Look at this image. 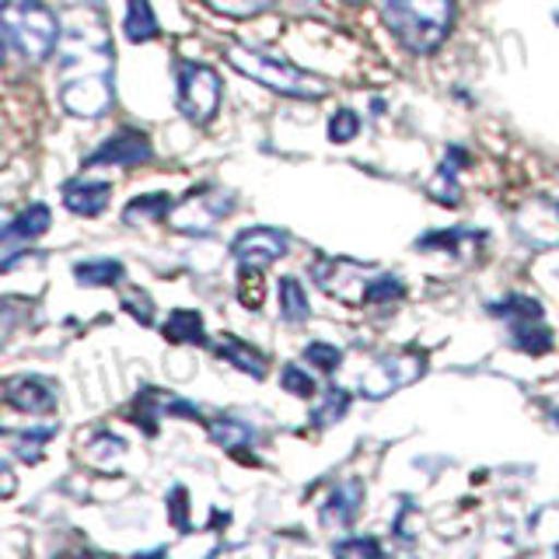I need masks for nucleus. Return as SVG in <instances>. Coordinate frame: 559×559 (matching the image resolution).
<instances>
[{
  "label": "nucleus",
  "mask_w": 559,
  "mask_h": 559,
  "mask_svg": "<svg viewBox=\"0 0 559 559\" xmlns=\"http://www.w3.org/2000/svg\"><path fill=\"white\" fill-rule=\"evenodd\" d=\"M60 102L70 116L95 119L112 105V57L102 28H74L63 46Z\"/></svg>",
  "instance_id": "f257e3e1"
},
{
  "label": "nucleus",
  "mask_w": 559,
  "mask_h": 559,
  "mask_svg": "<svg viewBox=\"0 0 559 559\" xmlns=\"http://www.w3.org/2000/svg\"><path fill=\"white\" fill-rule=\"evenodd\" d=\"M49 206H43V203H35V206H28L25 214H17V217H11L8 221V227H4V241H32V238H39V235H46L49 231Z\"/></svg>",
  "instance_id": "2eb2a0df"
},
{
  "label": "nucleus",
  "mask_w": 559,
  "mask_h": 559,
  "mask_svg": "<svg viewBox=\"0 0 559 559\" xmlns=\"http://www.w3.org/2000/svg\"><path fill=\"white\" fill-rule=\"evenodd\" d=\"M424 374V360L419 357H389V360H378L371 371L364 374L360 381V392L381 399V395H392L395 389H402L406 381H416Z\"/></svg>",
  "instance_id": "9d476101"
},
{
  "label": "nucleus",
  "mask_w": 559,
  "mask_h": 559,
  "mask_svg": "<svg viewBox=\"0 0 559 559\" xmlns=\"http://www.w3.org/2000/svg\"><path fill=\"white\" fill-rule=\"evenodd\" d=\"M231 206H235V197L227 189H192L189 197L171 203L168 221L175 231L203 235V231H214L217 221L231 214Z\"/></svg>",
  "instance_id": "423d86ee"
},
{
  "label": "nucleus",
  "mask_w": 559,
  "mask_h": 559,
  "mask_svg": "<svg viewBox=\"0 0 559 559\" xmlns=\"http://www.w3.org/2000/svg\"><path fill=\"white\" fill-rule=\"evenodd\" d=\"M280 381H284V389L294 392V395H305V399L314 395V381H311L297 364H287V367H284V378H280Z\"/></svg>",
  "instance_id": "bb28decb"
},
{
  "label": "nucleus",
  "mask_w": 559,
  "mask_h": 559,
  "mask_svg": "<svg viewBox=\"0 0 559 559\" xmlns=\"http://www.w3.org/2000/svg\"><path fill=\"white\" fill-rule=\"evenodd\" d=\"M346 406H349V395L343 389H329L325 402L314 409V419H319V424H336V419L346 413Z\"/></svg>",
  "instance_id": "393cba45"
},
{
  "label": "nucleus",
  "mask_w": 559,
  "mask_h": 559,
  "mask_svg": "<svg viewBox=\"0 0 559 559\" xmlns=\"http://www.w3.org/2000/svg\"><path fill=\"white\" fill-rule=\"evenodd\" d=\"M336 552H340V556H346V552L374 556V552H378V546H374V542H340V546H336Z\"/></svg>",
  "instance_id": "7c9ffc66"
},
{
  "label": "nucleus",
  "mask_w": 559,
  "mask_h": 559,
  "mask_svg": "<svg viewBox=\"0 0 559 559\" xmlns=\"http://www.w3.org/2000/svg\"><path fill=\"white\" fill-rule=\"evenodd\" d=\"M280 308H284V319L287 322H305L308 319V294L305 287L297 284L294 276H284L280 280Z\"/></svg>",
  "instance_id": "412c9836"
},
{
  "label": "nucleus",
  "mask_w": 559,
  "mask_h": 559,
  "mask_svg": "<svg viewBox=\"0 0 559 559\" xmlns=\"http://www.w3.org/2000/svg\"><path fill=\"white\" fill-rule=\"evenodd\" d=\"M311 273L314 284L343 305H389L402 297L399 276H389L354 259H319Z\"/></svg>",
  "instance_id": "f03ea898"
},
{
  "label": "nucleus",
  "mask_w": 559,
  "mask_h": 559,
  "mask_svg": "<svg viewBox=\"0 0 559 559\" xmlns=\"http://www.w3.org/2000/svg\"><path fill=\"white\" fill-rule=\"evenodd\" d=\"M227 63H231L238 74L252 78L262 87H270V92L287 95V98L311 102V98H322L329 92L322 78H314V74H308V70L294 67V63L280 60V57H270V52H262V49L231 46V49H227Z\"/></svg>",
  "instance_id": "39448f33"
},
{
  "label": "nucleus",
  "mask_w": 559,
  "mask_h": 559,
  "mask_svg": "<svg viewBox=\"0 0 559 559\" xmlns=\"http://www.w3.org/2000/svg\"><path fill=\"white\" fill-rule=\"evenodd\" d=\"M0 35L25 60H46L60 46V17L43 0H4L0 4Z\"/></svg>",
  "instance_id": "7ed1b4c3"
},
{
  "label": "nucleus",
  "mask_w": 559,
  "mask_h": 559,
  "mask_svg": "<svg viewBox=\"0 0 559 559\" xmlns=\"http://www.w3.org/2000/svg\"><path fill=\"white\" fill-rule=\"evenodd\" d=\"M168 210H171V197H168V192H147V197H136L127 210H122V217H127V224L140 227V224L165 221Z\"/></svg>",
  "instance_id": "a211bd4d"
},
{
  "label": "nucleus",
  "mask_w": 559,
  "mask_h": 559,
  "mask_svg": "<svg viewBox=\"0 0 559 559\" xmlns=\"http://www.w3.org/2000/svg\"><path fill=\"white\" fill-rule=\"evenodd\" d=\"M122 301H127L133 319H140V322H151L154 319V301H151L144 290H127V294H122Z\"/></svg>",
  "instance_id": "c85d7f7f"
},
{
  "label": "nucleus",
  "mask_w": 559,
  "mask_h": 559,
  "mask_svg": "<svg viewBox=\"0 0 559 559\" xmlns=\"http://www.w3.org/2000/svg\"><path fill=\"white\" fill-rule=\"evenodd\" d=\"M238 297H241V305H249V308L262 305V266H241Z\"/></svg>",
  "instance_id": "5701e85b"
},
{
  "label": "nucleus",
  "mask_w": 559,
  "mask_h": 559,
  "mask_svg": "<svg viewBox=\"0 0 559 559\" xmlns=\"http://www.w3.org/2000/svg\"><path fill=\"white\" fill-rule=\"evenodd\" d=\"M305 360L319 367V371H329V374H332V371L340 367L343 354H340L336 346H329V343H311V346L305 349Z\"/></svg>",
  "instance_id": "a878e982"
},
{
  "label": "nucleus",
  "mask_w": 559,
  "mask_h": 559,
  "mask_svg": "<svg viewBox=\"0 0 559 559\" xmlns=\"http://www.w3.org/2000/svg\"><path fill=\"white\" fill-rule=\"evenodd\" d=\"M518 235L535 249H559V200L535 197L518 210Z\"/></svg>",
  "instance_id": "6e6552de"
},
{
  "label": "nucleus",
  "mask_w": 559,
  "mask_h": 559,
  "mask_svg": "<svg viewBox=\"0 0 559 559\" xmlns=\"http://www.w3.org/2000/svg\"><path fill=\"white\" fill-rule=\"evenodd\" d=\"M122 35L130 43H147L157 35V17L147 0H127V17H122Z\"/></svg>",
  "instance_id": "f3484780"
},
{
  "label": "nucleus",
  "mask_w": 559,
  "mask_h": 559,
  "mask_svg": "<svg viewBox=\"0 0 559 559\" xmlns=\"http://www.w3.org/2000/svg\"><path fill=\"white\" fill-rule=\"evenodd\" d=\"M217 11H224V14H252V11H259V8H266V4H273V0H210Z\"/></svg>",
  "instance_id": "c756f323"
},
{
  "label": "nucleus",
  "mask_w": 559,
  "mask_h": 559,
  "mask_svg": "<svg viewBox=\"0 0 559 559\" xmlns=\"http://www.w3.org/2000/svg\"><path fill=\"white\" fill-rule=\"evenodd\" d=\"M217 354H221L224 360H231V364L238 367V371L252 374V378H262V374H266V357L255 354L252 346H245V343H238V340L221 343V346H217Z\"/></svg>",
  "instance_id": "aec40b11"
},
{
  "label": "nucleus",
  "mask_w": 559,
  "mask_h": 559,
  "mask_svg": "<svg viewBox=\"0 0 559 559\" xmlns=\"http://www.w3.org/2000/svg\"><path fill=\"white\" fill-rule=\"evenodd\" d=\"M4 399L14 409L39 416V413H49L52 406H57V389H52V381H46V378L17 374L4 384Z\"/></svg>",
  "instance_id": "9b49d317"
},
{
  "label": "nucleus",
  "mask_w": 559,
  "mask_h": 559,
  "mask_svg": "<svg viewBox=\"0 0 559 559\" xmlns=\"http://www.w3.org/2000/svg\"><path fill=\"white\" fill-rule=\"evenodd\" d=\"M151 157V144L147 136H140L133 130L127 133H116L109 136L105 144L87 157V168H98V165H119V168H130V165H140Z\"/></svg>",
  "instance_id": "f8f14e48"
},
{
  "label": "nucleus",
  "mask_w": 559,
  "mask_h": 559,
  "mask_svg": "<svg viewBox=\"0 0 559 559\" xmlns=\"http://www.w3.org/2000/svg\"><path fill=\"white\" fill-rule=\"evenodd\" d=\"M17 322H22V308H17L14 301H8V297H0V346L14 336Z\"/></svg>",
  "instance_id": "cd10ccee"
},
{
  "label": "nucleus",
  "mask_w": 559,
  "mask_h": 559,
  "mask_svg": "<svg viewBox=\"0 0 559 559\" xmlns=\"http://www.w3.org/2000/svg\"><path fill=\"white\" fill-rule=\"evenodd\" d=\"M74 280L81 287H109L122 280V262L116 259H92V262H78Z\"/></svg>",
  "instance_id": "6ab92c4d"
},
{
  "label": "nucleus",
  "mask_w": 559,
  "mask_h": 559,
  "mask_svg": "<svg viewBox=\"0 0 559 559\" xmlns=\"http://www.w3.org/2000/svg\"><path fill=\"white\" fill-rule=\"evenodd\" d=\"M357 503H360V483H343L336 493H332L329 500H325V507H322V521L325 524H349L354 521V514H357Z\"/></svg>",
  "instance_id": "dca6fc26"
},
{
  "label": "nucleus",
  "mask_w": 559,
  "mask_h": 559,
  "mask_svg": "<svg viewBox=\"0 0 559 559\" xmlns=\"http://www.w3.org/2000/svg\"><path fill=\"white\" fill-rule=\"evenodd\" d=\"M287 235L276 231V227H249L241 231L231 245V255L241 266H270V262L287 255Z\"/></svg>",
  "instance_id": "1a4fd4ad"
},
{
  "label": "nucleus",
  "mask_w": 559,
  "mask_h": 559,
  "mask_svg": "<svg viewBox=\"0 0 559 559\" xmlns=\"http://www.w3.org/2000/svg\"><path fill=\"white\" fill-rule=\"evenodd\" d=\"M210 437L221 444V448H227V451H235V448H245L249 444V437H252V430L241 424V419H227V416H221V419H214L210 424Z\"/></svg>",
  "instance_id": "4be33fe9"
},
{
  "label": "nucleus",
  "mask_w": 559,
  "mask_h": 559,
  "mask_svg": "<svg viewBox=\"0 0 559 559\" xmlns=\"http://www.w3.org/2000/svg\"><path fill=\"white\" fill-rule=\"evenodd\" d=\"M8 221H11V217H8V210H4V206H0V235H4V227H8Z\"/></svg>",
  "instance_id": "2f4dec72"
},
{
  "label": "nucleus",
  "mask_w": 559,
  "mask_h": 559,
  "mask_svg": "<svg viewBox=\"0 0 559 559\" xmlns=\"http://www.w3.org/2000/svg\"><path fill=\"white\" fill-rule=\"evenodd\" d=\"M360 130V119L354 109H340L336 116L329 119V140L332 144H346V140H354Z\"/></svg>",
  "instance_id": "b1692460"
},
{
  "label": "nucleus",
  "mask_w": 559,
  "mask_h": 559,
  "mask_svg": "<svg viewBox=\"0 0 559 559\" xmlns=\"http://www.w3.org/2000/svg\"><path fill=\"white\" fill-rule=\"evenodd\" d=\"M162 336L168 343H203L206 329H203V314L192 308H175L168 314V322L162 325Z\"/></svg>",
  "instance_id": "4468645a"
},
{
  "label": "nucleus",
  "mask_w": 559,
  "mask_h": 559,
  "mask_svg": "<svg viewBox=\"0 0 559 559\" xmlns=\"http://www.w3.org/2000/svg\"><path fill=\"white\" fill-rule=\"evenodd\" d=\"M354 4H357V0H354Z\"/></svg>",
  "instance_id": "473e14b6"
},
{
  "label": "nucleus",
  "mask_w": 559,
  "mask_h": 559,
  "mask_svg": "<svg viewBox=\"0 0 559 559\" xmlns=\"http://www.w3.org/2000/svg\"><path fill=\"white\" fill-rule=\"evenodd\" d=\"M112 186L109 182H92V179H74L63 186V203L67 210H74L81 217H95L109 206Z\"/></svg>",
  "instance_id": "ddd939ff"
},
{
  "label": "nucleus",
  "mask_w": 559,
  "mask_h": 559,
  "mask_svg": "<svg viewBox=\"0 0 559 559\" xmlns=\"http://www.w3.org/2000/svg\"><path fill=\"white\" fill-rule=\"evenodd\" d=\"M384 17L402 46L413 52H430L448 39L454 4L451 0H384Z\"/></svg>",
  "instance_id": "20e7f679"
},
{
  "label": "nucleus",
  "mask_w": 559,
  "mask_h": 559,
  "mask_svg": "<svg viewBox=\"0 0 559 559\" xmlns=\"http://www.w3.org/2000/svg\"><path fill=\"white\" fill-rule=\"evenodd\" d=\"M221 105V78L203 63H179V112L189 122H210Z\"/></svg>",
  "instance_id": "0eeeda50"
}]
</instances>
